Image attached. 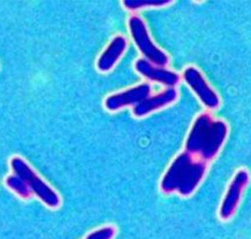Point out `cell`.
<instances>
[{
    "label": "cell",
    "instance_id": "6da1fadb",
    "mask_svg": "<svg viewBox=\"0 0 251 239\" xmlns=\"http://www.w3.org/2000/svg\"><path fill=\"white\" fill-rule=\"evenodd\" d=\"M206 165L194 159L189 153H182L170 165L161 182L165 193L176 192L182 196L191 195L201 182Z\"/></svg>",
    "mask_w": 251,
    "mask_h": 239
},
{
    "label": "cell",
    "instance_id": "7a4b0ae2",
    "mask_svg": "<svg viewBox=\"0 0 251 239\" xmlns=\"http://www.w3.org/2000/svg\"><path fill=\"white\" fill-rule=\"evenodd\" d=\"M225 137V128L222 122L215 121L202 115L197 119L186 142V149L201 157L212 159L222 146Z\"/></svg>",
    "mask_w": 251,
    "mask_h": 239
},
{
    "label": "cell",
    "instance_id": "3957f363",
    "mask_svg": "<svg viewBox=\"0 0 251 239\" xmlns=\"http://www.w3.org/2000/svg\"><path fill=\"white\" fill-rule=\"evenodd\" d=\"M10 166L15 174L24 179L31 192L37 196L49 208H56L60 205V197L54 190L39 177L31 167L19 156H15L10 161Z\"/></svg>",
    "mask_w": 251,
    "mask_h": 239
},
{
    "label": "cell",
    "instance_id": "277c9868",
    "mask_svg": "<svg viewBox=\"0 0 251 239\" xmlns=\"http://www.w3.org/2000/svg\"><path fill=\"white\" fill-rule=\"evenodd\" d=\"M128 25L132 39L150 63L165 66L169 61L168 57L153 44L142 19L139 17H132L129 19Z\"/></svg>",
    "mask_w": 251,
    "mask_h": 239
},
{
    "label": "cell",
    "instance_id": "5b68a950",
    "mask_svg": "<svg viewBox=\"0 0 251 239\" xmlns=\"http://www.w3.org/2000/svg\"><path fill=\"white\" fill-rule=\"evenodd\" d=\"M248 179V173L244 170H240L235 175L219 209V217L222 220H228L234 215Z\"/></svg>",
    "mask_w": 251,
    "mask_h": 239
},
{
    "label": "cell",
    "instance_id": "8992f818",
    "mask_svg": "<svg viewBox=\"0 0 251 239\" xmlns=\"http://www.w3.org/2000/svg\"><path fill=\"white\" fill-rule=\"evenodd\" d=\"M151 93L149 84H141L123 93H116L108 96L105 100V107L109 110L115 111L128 105H137L147 98Z\"/></svg>",
    "mask_w": 251,
    "mask_h": 239
},
{
    "label": "cell",
    "instance_id": "52a82bcc",
    "mask_svg": "<svg viewBox=\"0 0 251 239\" xmlns=\"http://www.w3.org/2000/svg\"><path fill=\"white\" fill-rule=\"evenodd\" d=\"M185 79L189 85L198 93L205 105L215 108L218 104V98L215 93L206 84L201 73L194 68H189L184 73Z\"/></svg>",
    "mask_w": 251,
    "mask_h": 239
},
{
    "label": "cell",
    "instance_id": "ba28073f",
    "mask_svg": "<svg viewBox=\"0 0 251 239\" xmlns=\"http://www.w3.org/2000/svg\"><path fill=\"white\" fill-rule=\"evenodd\" d=\"M135 69L140 74L147 79L167 86H175L178 82V75L169 70L155 68L148 60L139 59L136 62Z\"/></svg>",
    "mask_w": 251,
    "mask_h": 239
},
{
    "label": "cell",
    "instance_id": "9c48e42d",
    "mask_svg": "<svg viewBox=\"0 0 251 239\" xmlns=\"http://www.w3.org/2000/svg\"><path fill=\"white\" fill-rule=\"evenodd\" d=\"M176 96L177 94L176 90L174 89L166 90L163 93L155 96H149L134 107L133 114L136 117H144L147 114L171 103L176 99Z\"/></svg>",
    "mask_w": 251,
    "mask_h": 239
},
{
    "label": "cell",
    "instance_id": "30bf717a",
    "mask_svg": "<svg viewBox=\"0 0 251 239\" xmlns=\"http://www.w3.org/2000/svg\"><path fill=\"white\" fill-rule=\"evenodd\" d=\"M126 47V40L123 36H116L110 42L98 61V68L100 71L106 72L111 70L122 57Z\"/></svg>",
    "mask_w": 251,
    "mask_h": 239
},
{
    "label": "cell",
    "instance_id": "8fae6325",
    "mask_svg": "<svg viewBox=\"0 0 251 239\" xmlns=\"http://www.w3.org/2000/svg\"><path fill=\"white\" fill-rule=\"evenodd\" d=\"M6 185L10 187V189L24 198H27L31 196L32 192L30 191L29 187L27 186L24 179H21L20 177L17 176V174L8 177L6 179Z\"/></svg>",
    "mask_w": 251,
    "mask_h": 239
},
{
    "label": "cell",
    "instance_id": "7c38bea8",
    "mask_svg": "<svg viewBox=\"0 0 251 239\" xmlns=\"http://www.w3.org/2000/svg\"><path fill=\"white\" fill-rule=\"evenodd\" d=\"M168 3V1L164 0H126L123 4L128 10H135L144 7L162 6Z\"/></svg>",
    "mask_w": 251,
    "mask_h": 239
},
{
    "label": "cell",
    "instance_id": "4fadbf2b",
    "mask_svg": "<svg viewBox=\"0 0 251 239\" xmlns=\"http://www.w3.org/2000/svg\"><path fill=\"white\" fill-rule=\"evenodd\" d=\"M116 235V229L113 226H104L90 233L86 239H112Z\"/></svg>",
    "mask_w": 251,
    "mask_h": 239
}]
</instances>
